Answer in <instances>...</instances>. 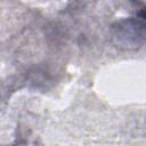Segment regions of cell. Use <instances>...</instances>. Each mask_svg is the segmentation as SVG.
Segmentation results:
<instances>
[{
	"mask_svg": "<svg viewBox=\"0 0 146 146\" xmlns=\"http://www.w3.org/2000/svg\"><path fill=\"white\" fill-rule=\"evenodd\" d=\"M112 38L114 43L123 49H138L141 47L145 40L144 14L115 23L112 27Z\"/></svg>",
	"mask_w": 146,
	"mask_h": 146,
	"instance_id": "6da1fadb",
	"label": "cell"
}]
</instances>
